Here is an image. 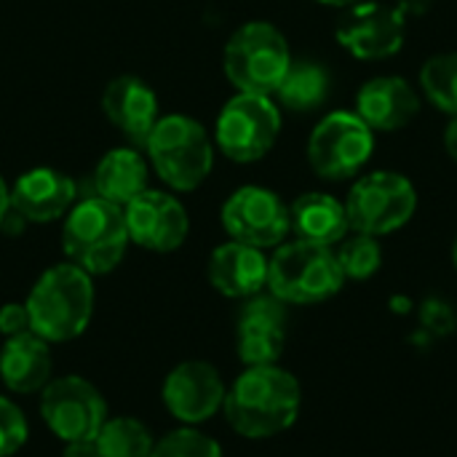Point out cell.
Masks as SVG:
<instances>
[{
  "label": "cell",
  "mask_w": 457,
  "mask_h": 457,
  "mask_svg": "<svg viewBox=\"0 0 457 457\" xmlns=\"http://www.w3.org/2000/svg\"><path fill=\"white\" fill-rule=\"evenodd\" d=\"M303 407L297 378L278 367H246L225 394L222 412L244 439H270L289 431Z\"/></svg>",
  "instance_id": "1"
},
{
  "label": "cell",
  "mask_w": 457,
  "mask_h": 457,
  "mask_svg": "<svg viewBox=\"0 0 457 457\" xmlns=\"http://www.w3.org/2000/svg\"><path fill=\"white\" fill-rule=\"evenodd\" d=\"M94 300L96 297L91 276L72 262H62L48 268L35 281L24 305L32 332L51 345L70 343L88 329Z\"/></svg>",
  "instance_id": "2"
},
{
  "label": "cell",
  "mask_w": 457,
  "mask_h": 457,
  "mask_svg": "<svg viewBox=\"0 0 457 457\" xmlns=\"http://www.w3.org/2000/svg\"><path fill=\"white\" fill-rule=\"evenodd\" d=\"M62 246L72 265L88 276H104L115 270L129 246V228L123 206L99 195L78 201L64 220Z\"/></svg>",
  "instance_id": "3"
},
{
  "label": "cell",
  "mask_w": 457,
  "mask_h": 457,
  "mask_svg": "<svg viewBox=\"0 0 457 457\" xmlns=\"http://www.w3.org/2000/svg\"><path fill=\"white\" fill-rule=\"evenodd\" d=\"M345 284L332 246L284 241L268 257V289L284 305H316L335 297Z\"/></svg>",
  "instance_id": "4"
},
{
  "label": "cell",
  "mask_w": 457,
  "mask_h": 457,
  "mask_svg": "<svg viewBox=\"0 0 457 457\" xmlns=\"http://www.w3.org/2000/svg\"><path fill=\"white\" fill-rule=\"evenodd\" d=\"M145 150L155 174L179 193L195 190L214 166V145L209 131L190 115L158 118Z\"/></svg>",
  "instance_id": "5"
},
{
  "label": "cell",
  "mask_w": 457,
  "mask_h": 457,
  "mask_svg": "<svg viewBox=\"0 0 457 457\" xmlns=\"http://www.w3.org/2000/svg\"><path fill=\"white\" fill-rule=\"evenodd\" d=\"M292 64V51L284 32L270 21L241 24L222 56V67L236 91L273 96Z\"/></svg>",
  "instance_id": "6"
},
{
  "label": "cell",
  "mask_w": 457,
  "mask_h": 457,
  "mask_svg": "<svg viewBox=\"0 0 457 457\" xmlns=\"http://www.w3.org/2000/svg\"><path fill=\"white\" fill-rule=\"evenodd\" d=\"M343 204L353 233L380 238L402 230L415 217L418 190L410 177L380 169L359 177Z\"/></svg>",
  "instance_id": "7"
},
{
  "label": "cell",
  "mask_w": 457,
  "mask_h": 457,
  "mask_svg": "<svg viewBox=\"0 0 457 457\" xmlns=\"http://www.w3.org/2000/svg\"><path fill=\"white\" fill-rule=\"evenodd\" d=\"M281 134V107L273 96L236 91L214 123V145L236 163H254L265 158Z\"/></svg>",
  "instance_id": "8"
},
{
  "label": "cell",
  "mask_w": 457,
  "mask_h": 457,
  "mask_svg": "<svg viewBox=\"0 0 457 457\" xmlns=\"http://www.w3.org/2000/svg\"><path fill=\"white\" fill-rule=\"evenodd\" d=\"M375 153V131L353 110L327 112L308 137V163L329 182L353 179Z\"/></svg>",
  "instance_id": "9"
},
{
  "label": "cell",
  "mask_w": 457,
  "mask_h": 457,
  "mask_svg": "<svg viewBox=\"0 0 457 457\" xmlns=\"http://www.w3.org/2000/svg\"><path fill=\"white\" fill-rule=\"evenodd\" d=\"M335 40L353 59L383 62L396 56L407 40V13L383 0H359L340 11Z\"/></svg>",
  "instance_id": "10"
},
{
  "label": "cell",
  "mask_w": 457,
  "mask_h": 457,
  "mask_svg": "<svg viewBox=\"0 0 457 457\" xmlns=\"http://www.w3.org/2000/svg\"><path fill=\"white\" fill-rule=\"evenodd\" d=\"M40 415L54 436L67 442L96 439L107 420V404L94 383L78 375L51 378L40 391Z\"/></svg>",
  "instance_id": "11"
},
{
  "label": "cell",
  "mask_w": 457,
  "mask_h": 457,
  "mask_svg": "<svg viewBox=\"0 0 457 457\" xmlns=\"http://www.w3.org/2000/svg\"><path fill=\"white\" fill-rule=\"evenodd\" d=\"M222 228L230 241H241L257 249H276L292 233L289 206L278 193L260 185H244L222 204Z\"/></svg>",
  "instance_id": "12"
},
{
  "label": "cell",
  "mask_w": 457,
  "mask_h": 457,
  "mask_svg": "<svg viewBox=\"0 0 457 457\" xmlns=\"http://www.w3.org/2000/svg\"><path fill=\"white\" fill-rule=\"evenodd\" d=\"M228 386L217 367L209 361H182L177 364L161 388L163 407L182 426H201L214 418L225 404Z\"/></svg>",
  "instance_id": "13"
},
{
  "label": "cell",
  "mask_w": 457,
  "mask_h": 457,
  "mask_svg": "<svg viewBox=\"0 0 457 457\" xmlns=\"http://www.w3.org/2000/svg\"><path fill=\"white\" fill-rule=\"evenodd\" d=\"M123 214H126L129 241L158 254L179 249L190 230L185 206L163 190L147 187L131 204L123 206Z\"/></svg>",
  "instance_id": "14"
},
{
  "label": "cell",
  "mask_w": 457,
  "mask_h": 457,
  "mask_svg": "<svg viewBox=\"0 0 457 457\" xmlns=\"http://www.w3.org/2000/svg\"><path fill=\"white\" fill-rule=\"evenodd\" d=\"M287 345V305L273 295L244 300L236 321V348L246 367L278 364Z\"/></svg>",
  "instance_id": "15"
},
{
  "label": "cell",
  "mask_w": 457,
  "mask_h": 457,
  "mask_svg": "<svg viewBox=\"0 0 457 457\" xmlns=\"http://www.w3.org/2000/svg\"><path fill=\"white\" fill-rule=\"evenodd\" d=\"M420 94L402 75H375L370 78L359 94L353 112L378 134H394L407 129L420 115Z\"/></svg>",
  "instance_id": "16"
},
{
  "label": "cell",
  "mask_w": 457,
  "mask_h": 457,
  "mask_svg": "<svg viewBox=\"0 0 457 457\" xmlns=\"http://www.w3.org/2000/svg\"><path fill=\"white\" fill-rule=\"evenodd\" d=\"M75 198L72 177L48 166L29 169L11 187V209L24 222H54L75 206Z\"/></svg>",
  "instance_id": "17"
},
{
  "label": "cell",
  "mask_w": 457,
  "mask_h": 457,
  "mask_svg": "<svg viewBox=\"0 0 457 457\" xmlns=\"http://www.w3.org/2000/svg\"><path fill=\"white\" fill-rule=\"evenodd\" d=\"M102 110L123 137L142 147L158 123V96L137 75H120L110 80L102 94Z\"/></svg>",
  "instance_id": "18"
},
{
  "label": "cell",
  "mask_w": 457,
  "mask_h": 457,
  "mask_svg": "<svg viewBox=\"0 0 457 457\" xmlns=\"http://www.w3.org/2000/svg\"><path fill=\"white\" fill-rule=\"evenodd\" d=\"M209 284L230 297V300H249L268 287V257L262 249L228 241L217 246L209 257Z\"/></svg>",
  "instance_id": "19"
},
{
  "label": "cell",
  "mask_w": 457,
  "mask_h": 457,
  "mask_svg": "<svg viewBox=\"0 0 457 457\" xmlns=\"http://www.w3.org/2000/svg\"><path fill=\"white\" fill-rule=\"evenodd\" d=\"M0 378L8 391L27 396L40 394L54 378L51 348L35 332L8 337L0 351Z\"/></svg>",
  "instance_id": "20"
},
{
  "label": "cell",
  "mask_w": 457,
  "mask_h": 457,
  "mask_svg": "<svg viewBox=\"0 0 457 457\" xmlns=\"http://www.w3.org/2000/svg\"><path fill=\"white\" fill-rule=\"evenodd\" d=\"M289 225L300 241L332 246V249L351 233L345 204L332 193H319V190L303 193L292 201Z\"/></svg>",
  "instance_id": "21"
},
{
  "label": "cell",
  "mask_w": 457,
  "mask_h": 457,
  "mask_svg": "<svg viewBox=\"0 0 457 457\" xmlns=\"http://www.w3.org/2000/svg\"><path fill=\"white\" fill-rule=\"evenodd\" d=\"M147 161L134 147H115L94 169V195L126 206L147 190Z\"/></svg>",
  "instance_id": "22"
},
{
  "label": "cell",
  "mask_w": 457,
  "mask_h": 457,
  "mask_svg": "<svg viewBox=\"0 0 457 457\" xmlns=\"http://www.w3.org/2000/svg\"><path fill=\"white\" fill-rule=\"evenodd\" d=\"M329 91H332V78L324 64L311 59H297V62L292 59L273 99L278 107L289 112H313L329 99Z\"/></svg>",
  "instance_id": "23"
},
{
  "label": "cell",
  "mask_w": 457,
  "mask_h": 457,
  "mask_svg": "<svg viewBox=\"0 0 457 457\" xmlns=\"http://www.w3.org/2000/svg\"><path fill=\"white\" fill-rule=\"evenodd\" d=\"M94 442L99 457H150L155 445L150 428L137 418H107Z\"/></svg>",
  "instance_id": "24"
},
{
  "label": "cell",
  "mask_w": 457,
  "mask_h": 457,
  "mask_svg": "<svg viewBox=\"0 0 457 457\" xmlns=\"http://www.w3.org/2000/svg\"><path fill=\"white\" fill-rule=\"evenodd\" d=\"M420 91L431 107L455 118L457 115V51L436 54L420 67Z\"/></svg>",
  "instance_id": "25"
},
{
  "label": "cell",
  "mask_w": 457,
  "mask_h": 457,
  "mask_svg": "<svg viewBox=\"0 0 457 457\" xmlns=\"http://www.w3.org/2000/svg\"><path fill=\"white\" fill-rule=\"evenodd\" d=\"M335 254H337L345 281H367L383 268V246H380V238H375V236L351 230L337 244Z\"/></svg>",
  "instance_id": "26"
},
{
  "label": "cell",
  "mask_w": 457,
  "mask_h": 457,
  "mask_svg": "<svg viewBox=\"0 0 457 457\" xmlns=\"http://www.w3.org/2000/svg\"><path fill=\"white\" fill-rule=\"evenodd\" d=\"M150 457H222V447L195 426H182L158 439Z\"/></svg>",
  "instance_id": "27"
},
{
  "label": "cell",
  "mask_w": 457,
  "mask_h": 457,
  "mask_svg": "<svg viewBox=\"0 0 457 457\" xmlns=\"http://www.w3.org/2000/svg\"><path fill=\"white\" fill-rule=\"evenodd\" d=\"M29 426L24 412L5 396H0V457L19 453L27 442Z\"/></svg>",
  "instance_id": "28"
},
{
  "label": "cell",
  "mask_w": 457,
  "mask_h": 457,
  "mask_svg": "<svg viewBox=\"0 0 457 457\" xmlns=\"http://www.w3.org/2000/svg\"><path fill=\"white\" fill-rule=\"evenodd\" d=\"M24 332H32L27 305L24 303H5L0 308V335L8 340V337L24 335Z\"/></svg>",
  "instance_id": "29"
},
{
  "label": "cell",
  "mask_w": 457,
  "mask_h": 457,
  "mask_svg": "<svg viewBox=\"0 0 457 457\" xmlns=\"http://www.w3.org/2000/svg\"><path fill=\"white\" fill-rule=\"evenodd\" d=\"M62 457H99L96 442L94 439H83V442H67Z\"/></svg>",
  "instance_id": "30"
},
{
  "label": "cell",
  "mask_w": 457,
  "mask_h": 457,
  "mask_svg": "<svg viewBox=\"0 0 457 457\" xmlns=\"http://www.w3.org/2000/svg\"><path fill=\"white\" fill-rule=\"evenodd\" d=\"M445 150H447V155L457 163V115L450 118V123L445 129Z\"/></svg>",
  "instance_id": "31"
},
{
  "label": "cell",
  "mask_w": 457,
  "mask_h": 457,
  "mask_svg": "<svg viewBox=\"0 0 457 457\" xmlns=\"http://www.w3.org/2000/svg\"><path fill=\"white\" fill-rule=\"evenodd\" d=\"M8 212H11V187H8L5 179L0 177V225H3V220L8 217Z\"/></svg>",
  "instance_id": "32"
},
{
  "label": "cell",
  "mask_w": 457,
  "mask_h": 457,
  "mask_svg": "<svg viewBox=\"0 0 457 457\" xmlns=\"http://www.w3.org/2000/svg\"><path fill=\"white\" fill-rule=\"evenodd\" d=\"M319 5H327V8H337V11H343V8H348V5H353V3H359V0H316Z\"/></svg>",
  "instance_id": "33"
},
{
  "label": "cell",
  "mask_w": 457,
  "mask_h": 457,
  "mask_svg": "<svg viewBox=\"0 0 457 457\" xmlns=\"http://www.w3.org/2000/svg\"><path fill=\"white\" fill-rule=\"evenodd\" d=\"M453 260H455V268H457V238H455V246H453Z\"/></svg>",
  "instance_id": "34"
}]
</instances>
